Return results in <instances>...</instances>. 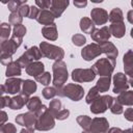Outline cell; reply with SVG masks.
Returning <instances> with one entry per match:
<instances>
[{
    "label": "cell",
    "mask_w": 133,
    "mask_h": 133,
    "mask_svg": "<svg viewBox=\"0 0 133 133\" xmlns=\"http://www.w3.org/2000/svg\"><path fill=\"white\" fill-rule=\"evenodd\" d=\"M36 116L34 129L37 131H49L55 126V118L49 112L46 105H42V107L34 113Z\"/></svg>",
    "instance_id": "obj_1"
},
{
    "label": "cell",
    "mask_w": 133,
    "mask_h": 133,
    "mask_svg": "<svg viewBox=\"0 0 133 133\" xmlns=\"http://www.w3.org/2000/svg\"><path fill=\"white\" fill-rule=\"evenodd\" d=\"M52 71H53V86L57 90H59L64 85V83L69 78L66 63L62 60H56L52 64Z\"/></svg>",
    "instance_id": "obj_2"
},
{
    "label": "cell",
    "mask_w": 133,
    "mask_h": 133,
    "mask_svg": "<svg viewBox=\"0 0 133 133\" xmlns=\"http://www.w3.org/2000/svg\"><path fill=\"white\" fill-rule=\"evenodd\" d=\"M114 68H115V59L105 57L97 60L92 64L91 70L95 72L96 76L99 75L101 77H104V76H111L112 72L114 71Z\"/></svg>",
    "instance_id": "obj_3"
},
{
    "label": "cell",
    "mask_w": 133,
    "mask_h": 133,
    "mask_svg": "<svg viewBox=\"0 0 133 133\" xmlns=\"http://www.w3.org/2000/svg\"><path fill=\"white\" fill-rule=\"evenodd\" d=\"M57 95L60 97H66L72 101H80L84 96V88L75 83H69L57 90Z\"/></svg>",
    "instance_id": "obj_4"
},
{
    "label": "cell",
    "mask_w": 133,
    "mask_h": 133,
    "mask_svg": "<svg viewBox=\"0 0 133 133\" xmlns=\"http://www.w3.org/2000/svg\"><path fill=\"white\" fill-rule=\"evenodd\" d=\"M39 51L42 53V56L49 59H54L55 61L61 60L64 56V51L61 47L52 45L48 42H42L39 44Z\"/></svg>",
    "instance_id": "obj_5"
},
{
    "label": "cell",
    "mask_w": 133,
    "mask_h": 133,
    "mask_svg": "<svg viewBox=\"0 0 133 133\" xmlns=\"http://www.w3.org/2000/svg\"><path fill=\"white\" fill-rule=\"evenodd\" d=\"M113 99L109 95H104V96H99L97 99H95L90 103V111L95 114H100L104 113L108 108H110Z\"/></svg>",
    "instance_id": "obj_6"
},
{
    "label": "cell",
    "mask_w": 133,
    "mask_h": 133,
    "mask_svg": "<svg viewBox=\"0 0 133 133\" xmlns=\"http://www.w3.org/2000/svg\"><path fill=\"white\" fill-rule=\"evenodd\" d=\"M42 58V53L39 51V48H37L36 46L30 47L27 51H25V53H23L19 58H18V63L20 64L21 69L25 68L27 65H29L31 62L33 61H38Z\"/></svg>",
    "instance_id": "obj_7"
},
{
    "label": "cell",
    "mask_w": 133,
    "mask_h": 133,
    "mask_svg": "<svg viewBox=\"0 0 133 133\" xmlns=\"http://www.w3.org/2000/svg\"><path fill=\"white\" fill-rule=\"evenodd\" d=\"M96 78L95 72L89 69H75L72 71V79L77 83L91 82Z\"/></svg>",
    "instance_id": "obj_8"
},
{
    "label": "cell",
    "mask_w": 133,
    "mask_h": 133,
    "mask_svg": "<svg viewBox=\"0 0 133 133\" xmlns=\"http://www.w3.org/2000/svg\"><path fill=\"white\" fill-rule=\"evenodd\" d=\"M109 129V123L105 117H95L91 119L89 129L82 133H106Z\"/></svg>",
    "instance_id": "obj_9"
},
{
    "label": "cell",
    "mask_w": 133,
    "mask_h": 133,
    "mask_svg": "<svg viewBox=\"0 0 133 133\" xmlns=\"http://www.w3.org/2000/svg\"><path fill=\"white\" fill-rule=\"evenodd\" d=\"M22 41H23V38L18 37V36L12 34L9 39H7L3 43H0L1 47H2V50H3V54H7L9 56H12L16 53L17 49L21 46Z\"/></svg>",
    "instance_id": "obj_10"
},
{
    "label": "cell",
    "mask_w": 133,
    "mask_h": 133,
    "mask_svg": "<svg viewBox=\"0 0 133 133\" xmlns=\"http://www.w3.org/2000/svg\"><path fill=\"white\" fill-rule=\"evenodd\" d=\"M102 54L100 45L96 44V43H91L85 47H83V49L81 50V56L84 60L86 61H90L92 59H95L96 57H99Z\"/></svg>",
    "instance_id": "obj_11"
},
{
    "label": "cell",
    "mask_w": 133,
    "mask_h": 133,
    "mask_svg": "<svg viewBox=\"0 0 133 133\" xmlns=\"http://www.w3.org/2000/svg\"><path fill=\"white\" fill-rule=\"evenodd\" d=\"M130 87L129 81L127 79V76L123 73H116L113 76V89L112 91L114 94H121L123 91H126Z\"/></svg>",
    "instance_id": "obj_12"
},
{
    "label": "cell",
    "mask_w": 133,
    "mask_h": 133,
    "mask_svg": "<svg viewBox=\"0 0 133 133\" xmlns=\"http://www.w3.org/2000/svg\"><path fill=\"white\" fill-rule=\"evenodd\" d=\"M23 80L19 77H10L5 80V92L9 95H16L21 91Z\"/></svg>",
    "instance_id": "obj_13"
},
{
    "label": "cell",
    "mask_w": 133,
    "mask_h": 133,
    "mask_svg": "<svg viewBox=\"0 0 133 133\" xmlns=\"http://www.w3.org/2000/svg\"><path fill=\"white\" fill-rule=\"evenodd\" d=\"M91 39L96 42V44L101 45L105 42H107L110 38V32L108 26H103L102 28H95V30L90 33Z\"/></svg>",
    "instance_id": "obj_14"
},
{
    "label": "cell",
    "mask_w": 133,
    "mask_h": 133,
    "mask_svg": "<svg viewBox=\"0 0 133 133\" xmlns=\"http://www.w3.org/2000/svg\"><path fill=\"white\" fill-rule=\"evenodd\" d=\"M16 123L20 126H23L25 128H34L35 125V121H36V116L33 112H25V113H21L19 115L16 116L15 118Z\"/></svg>",
    "instance_id": "obj_15"
},
{
    "label": "cell",
    "mask_w": 133,
    "mask_h": 133,
    "mask_svg": "<svg viewBox=\"0 0 133 133\" xmlns=\"http://www.w3.org/2000/svg\"><path fill=\"white\" fill-rule=\"evenodd\" d=\"M90 17L92 23L96 25H104L108 21V12L104 8L100 7H95L90 11Z\"/></svg>",
    "instance_id": "obj_16"
},
{
    "label": "cell",
    "mask_w": 133,
    "mask_h": 133,
    "mask_svg": "<svg viewBox=\"0 0 133 133\" xmlns=\"http://www.w3.org/2000/svg\"><path fill=\"white\" fill-rule=\"evenodd\" d=\"M29 100V97L22 94V92H19L17 96L10 98L9 100V104H8V108L12 109V110H19L21 108L24 107V105L27 104Z\"/></svg>",
    "instance_id": "obj_17"
},
{
    "label": "cell",
    "mask_w": 133,
    "mask_h": 133,
    "mask_svg": "<svg viewBox=\"0 0 133 133\" xmlns=\"http://www.w3.org/2000/svg\"><path fill=\"white\" fill-rule=\"evenodd\" d=\"M70 2L66 1H61V0H51V6H50V11L53 14L54 18H59L65 10V8L69 6Z\"/></svg>",
    "instance_id": "obj_18"
},
{
    "label": "cell",
    "mask_w": 133,
    "mask_h": 133,
    "mask_svg": "<svg viewBox=\"0 0 133 133\" xmlns=\"http://www.w3.org/2000/svg\"><path fill=\"white\" fill-rule=\"evenodd\" d=\"M25 71H26L27 75L32 76L33 78H35V77L39 76L41 74H43L45 72V65L41 61H33L29 65L26 66Z\"/></svg>",
    "instance_id": "obj_19"
},
{
    "label": "cell",
    "mask_w": 133,
    "mask_h": 133,
    "mask_svg": "<svg viewBox=\"0 0 133 133\" xmlns=\"http://www.w3.org/2000/svg\"><path fill=\"white\" fill-rule=\"evenodd\" d=\"M54 16L53 14L49 10V9H41L37 17H36V21L42 24V25H45V26H48V25H51L54 23Z\"/></svg>",
    "instance_id": "obj_20"
},
{
    "label": "cell",
    "mask_w": 133,
    "mask_h": 133,
    "mask_svg": "<svg viewBox=\"0 0 133 133\" xmlns=\"http://www.w3.org/2000/svg\"><path fill=\"white\" fill-rule=\"evenodd\" d=\"M100 48H101L102 53L106 54L107 57H109V58H114V59H115V58L117 57V55H118V50H117V48H116L111 42H109V41H107V42L101 44V45H100Z\"/></svg>",
    "instance_id": "obj_21"
},
{
    "label": "cell",
    "mask_w": 133,
    "mask_h": 133,
    "mask_svg": "<svg viewBox=\"0 0 133 133\" xmlns=\"http://www.w3.org/2000/svg\"><path fill=\"white\" fill-rule=\"evenodd\" d=\"M123 61H124V69H125L126 75H129V77L132 78L133 76V51L131 49L125 53Z\"/></svg>",
    "instance_id": "obj_22"
},
{
    "label": "cell",
    "mask_w": 133,
    "mask_h": 133,
    "mask_svg": "<svg viewBox=\"0 0 133 133\" xmlns=\"http://www.w3.org/2000/svg\"><path fill=\"white\" fill-rule=\"evenodd\" d=\"M110 35H113L116 38H121L125 35L126 33V26L124 22L119 23H111V25L108 27Z\"/></svg>",
    "instance_id": "obj_23"
},
{
    "label": "cell",
    "mask_w": 133,
    "mask_h": 133,
    "mask_svg": "<svg viewBox=\"0 0 133 133\" xmlns=\"http://www.w3.org/2000/svg\"><path fill=\"white\" fill-rule=\"evenodd\" d=\"M42 34L45 38L49 41H56L58 37V32H57V27L56 24L53 23L48 26H44L42 28Z\"/></svg>",
    "instance_id": "obj_24"
},
{
    "label": "cell",
    "mask_w": 133,
    "mask_h": 133,
    "mask_svg": "<svg viewBox=\"0 0 133 133\" xmlns=\"http://www.w3.org/2000/svg\"><path fill=\"white\" fill-rule=\"evenodd\" d=\"M36 88H37V85H36L35 81H33L31 79H26V80H23L22 88H21L20 92L29 97L30 95H32L33 92L36 91Z\"/></svg>",
    "instance_id": "obj_25"
},
{
    "label": "cell",
    "mask_w": 133,
    "mask_h": 133,
    "mask_svg": "<svg viewBox=\"0 0 133 133\" xmlns=\"http://www.w3.org/2000/svg\"><path fill=\"white\" fill-rule=\"evenodd\" d=\"M116 101L121 105L126 106H132L133 105V91L132 90H126L121 94H118L117 98H115Z\"/></svg>",
    "instance_id": "obj_26"
},
{
    "label": "cell",
    "mask_w": 133,
    "mask_h": 133,
    "mask_svg": "<svg viewBox=\"0 0 133 133\" xmlns=\"http://www.w3.org/2000/svg\"><path fill=\"white\" fill-rule=\"evenodd\" d=\"M21 66L20 64L18 63V61H12L10 62L8 65H6V71H5V75L7 78H10V77H19L21 75Z\"/></svg>",
    "instance_id": "obj_27"
},
{
    "label": "cell",
    "mask_w": 133,
    "mask_h": 133,
    "mask_svg": "<svg viewBox=\"0 0 133 133\" xmlns=\"http://www.w3.org/2000/svg\"><path fill=\"white\" fill-rule=\"evenodd\" d=\"M111 83V76H104L100 77V79L97 81L96 88L98 89L99 92H105L109 89Z\"/></svg>",
    "instance_id": "obj_28"
},
{
    "label": "cell",
    "mask_w": 133,
    "mask_h": 133,
    "mask_svg": "<svg viewBox=\"0 0 133 133\" xmlns=\"http://www.w3.org/2000/svg\"><path fill=\"white\" fill-rule=\"evenodd\" d=\"M79 25H80V29L83 31V33H89L90 34L96 28V26L92 23V21L89 18H86V17H83L80 20V24Z\"/></svg>",
    "instance_id": "obj_29"
},
{
    "label": "cell",
    "mask_w": 133,
    "mask_h": 133,
    "mask_svg": "<svg viewBox=\"0 0 133 133\" xmlns=\"http://www.w3.org/2000/svg\"><path fill=\"white\" fill-rule=\"evenodd\" d=\"M108 20L111 23H119V22H124V15L123 11L119 7H115L113 8L109 15H108Z\"/></svg>",
    "instance_id": "obj_30"
},
{
    "label": "cell",
    "mask_w": 133,
    "mask_h": 133,
    "mask_svg": "<svg viewBox=\"0 0 133 133\" xmlns=\"http://www.w3.org/2000/svg\"><path fill=\"white\" fill-rule=\"evenodd\" d=\"M42 101L38 97H32V98H29L26 106H27V109L30 111V112H33L35 113L41 107H42Z\"/></svg>",
    "instance_id": "obj_31"
},
{
    "label": "cell",
    "mask_w": 133,
    "mask_h": 133,
    "mask_svg": "<svg viewBox=\"0 0 133 133\" xmlns=\"http://www.w3.org/2000/svg\"><path fill=\"white\" fill-rule=\"evenodd\" d=\"M11 27L9 23H1L0 24V43H3L8 39V36L10 35Z\"/></svg>",
    "instance_id": "obj_32"
},
{
    "label": "cell",
    "mask_w": 133,
    "mask_h": 133,
    "mask_svg": "<svg viewBox=\"0 0 133 133\" xmlns=\"http://www.w3.org/2000/svg\"><path fill=\"white\" fill-rule=\"evenodd\" d=\"M61 109H62V103H61L60 100L54 99V100H52V101L50 102V105H49L48 110H49V112H50L54 117H55V115H56Z\"/></svg>",
    "instance_id": "obj_33"
},
{
    "label": "cell",
    "mask_w": 133,
    "mask_h": 133,
    "mask_svg": "<svg viewBox=\"0 0 133 133\" xmlns=\"http://www.w3.org/2000/svg\"><path fill=\"white\" fill-rule=\"evenodd\" d=\"M77 123L79 124V126L83 129V131H87L89 129L90 123H91V118L87 115H79L77 116Z\"/></svg>",
    "instance_id": "obj_34"
},
{
    "label": "cell",
    "mask_w": 133,
    "mask_h": 133,
    "mask_svg": "<svg viewBox=\"0 0 133 133\" xmlns=\"http://www.w3.org/2000/svg\"><path fill=\"white\" fill-rule=\"evenodd\" d=\"M43 97L47 100L53 99L55 96H57V89L54 86H46L43 90H42Z\"/></svg>",
    "instance_id": "obj_35"
},
{
    "label": "cell",
    "mask_w": 133,
    "mask_h": 133,
    "mask_svg": "<svg viewBox=\"0 0 133 133\" xmlns=\"http://www.w3.org/2000/svg\"><path fill=\"white\" fill-rule=\"evenodd\" d=\"M34 79H35V81H37L38 83H41V84L47 86V85H49L50 82H51V75H50L49 72H44L43 74H41L39 76L35 77Z\"/></svg>",
    "instance_id": "obj_36"
},
{
    "label": "cell",
    "mask_w": 133,
    "mask_h": 133,
    "mask_svg": "<svg viewBox=\"0 0 133 133\" xmlns=\"http://www.w3.org/2000/svg\"><path fill=\"white\" fill-rule=\"evenodd\" d=\"M72 43L77 47H81L86 43V37L83 34L76 33V34H74L72 36Z\"/></svg>",
    "instance_id": "obj_37"
},
{
    "label": "cell",
    "mask_w": 133,
    "mask_h": 133,
    "mask_svg": "<svg viewBox=\"0 0 133 133\" xmlns=\"http://www.w3.org/2000/svg\"><path fill=\"white\" fill-rule=\"evenodd\" d=\"M8 21H9V24L10 25H19V24H22V21H23V18L19 15L18 11L16 12H10L9 17H8Z\"/></svg>",
    "instance_id": "obj_38"
},
{
    "label": "cell",
    "mask_w": 133,
    "mask_h": 133,
    "mask_svg": "<svg viewBox=\"0 0 133 133\" xmlns=\"http://www.w3.org/2000/svg\"><path fill=\"white\" fill-rule=\"evenodd\" d=\"M99 96H100V92L98 91V89L96 88V86H94V87H91V88L89 89V91H88V94H87V96H86V98H85V102L90 105V103H91L95 99H97Z\"/></svg>",
    "instance_id": "obj_39"
},
{
    "label": "cell",
    "mask_w": 133,
    "mask_h": 133,
    "mask_svg": "<svg viewBox=\"0 0 133 133\" xmlns=\"http://www.w3.org/2000/svg\"><path fill=\"white\" fill-rule=\"evenodd\" d=\"M0 133H17V128L11 123H5L0 125Z\"/></svg>",
    "instance_id": "obj_40"
},
{
    "label": "cell",
    "mask_w": 133,
    "mask_h": 133,
    "mask_svg": "<svg viewBox=\"0 0 133 133\" xmlns=\"http://www.w3.org/2000/svg\"><path fill=\"white\" fill-rule=\"evenodd\" d=\"M25 3H27V1H26V0H25V1L11 0V1L7 2V7H8V9L10 10V12H16V11H18L19 7H20L22 4H25Z\"/></svg>",
    "instance_id": "obj_41"
},
{
    "label": "cell",
    "mask_w": 133,
    "mask_h": 133,
    "mask_svg": "<svg viewBox=\"0 0 133 133\" xmlns=\"http://www.w3.org/2000/svg\"><path fill=\"white\" fill-rule=\"evenodd\" d=\"M26 27L22 24H19V25H16L14 26V29H12V34L18 36V37H21L23 38V36H25L26 34Z\"/></svg>",
    "instance_id": "obj_42"
},
{
    "label": "cell",
    "mask_w": 133,
    "mask_h": 133,
    "mask_svg": "<svg viewBox=\"0 0 133 133\" xmlns=\"http://www.w3.org/2000/svg\"><path fill=\"white\" fill-rule=\"evenodd\" d=\"M109 109H110V111L113 114H121V113H123V105H121L116 101L115 98L113 99V102H112V104H111V106H110Z\"/></svg>",
    "instance_id": "obj_43"
},
{
    "label": "cell",
    "mask_w": 133,
    "mask_h": 133,
    "mask_svg": "<svg viewBox=\"0 0 133 133\" xmlns=\"http://www.w3.org/2000/svg\"><path fill=\"white\" fill-rule=\"evenodd\" d=\"M35 6L42 9H48L51 6V0H35Z\"/></svg>",
    "instance_id": "obj_44"
},
{
    "label": "cell",
    "mask_w": 133,
    "mask_h": 133,
    "mask_svg": "<svg viewBox=\"0 0 133 133\" xmlns=\"http://www.w3.org/2000/svg\"><path fill=\"white\" fill-rule=\"evenodd\" d=\"M69 115H70V110L62 108V109L55 115L54 118H56V119H58V121H63V119H66V118L69 117Z\"/></svg>",
    "instance_id": "obj_45"
},
{
    "label": "cell",
    "mask_w": 133,
    "mask_h": 133,
    "mask_svg": "<svg viewBox=\"0 0 133 133\" xmlns=\"http://www.w3.org/2000/svg\"><path fill=\"white\" fill-rule=\"evenodd\" d=\"M29 5H27V3H25V4H22L20 7H19V9H18V12H19V15L23 18V17H28V14H29Z\"/></svg>",
    "instance_id": "obj_46"
},
{
    "label": "cell",
    "mask_w": 133,
    "mask_h": 133,
    "mask_svg": "<svg viewBox=\"0 0 133 133\" xmlns=\"http://www.w3.org/2000/svg\"><path fill=\"white\" fill-rule=\"evenodd\" d=\"M39 12V8L36 7L35 5H32L29 7V14H28V18L29 19H36L37 15Z\"/></svg>",
    "instance_id": "obj_47"
},
{
    "label": "cell",
    "mask_w": 133,
    "mask_h": 133,
    "mask_svg": "<svg viewBox=\"0 0 133 133\" xmlns=\"http://www.w3.org/2000/svg\"><path fill=\"white\" fill-rule=\"evenodd\" d=\"M12 56H9L7 54H2L0 56V62L3 64V65H8L10 62H12Z\"/></svg>",
    "instance_id": "obj_48"
},
{
    "label": "cell",
    "mask_w": 133,
    "mask_h": 133,
    "mask_svg": "<svg viewBox=\"0 0 133 133\" xmlns=\"http://www.w3.org/2000/svg\"><path fill=\"white\" fill-rule=\"evenodd\" d=\"M9 100H10V98L8 96L0 97V110H2V108H4V107H8Z\"/></svg>",
    "instance_id": "obj_49"
},
{
    "label": "cell",
    "mask_w": 133,
    "mask_h": 133,
    "mask_svg": "<svg viewBox=\"0 0 133 133\" xmlns=\"http://www.w3.org/2000/svg\"><path fill=\"white\" fill-rule=\"evenodd\" d=\"M125 118L129 122H132L133 121V108H128L127 110H125Z\"/></svg>",
    "instance_id": "obj_50"
},
{
    "label": "cell",
    "mask_w": 133,
    "mask_h": 133,
    "mask_svg": "<svg viewBox=\"0 0 133 133\" xmlns=\"http://www.w3.org/2000/svg\"><path fill=\"white\" fill-rule=\"evenodd\" d=\"M8 119V116H7V113L3 110H0V125H3L7 122Z\"/></svg>",
    "instance_id": "obj_51"
},
{
    "label": "cell",
    "mask_w": 133,
    "mask_h": 133,
    "mask_svg": "<svg viewBox=\"0 0 133 133\" xmlns=\"http://www.w3.org/2000/svg\"><path fill=\"white\" fill-rule=\"evenodd\" d=\"M74 5L78 8H82L87 5V1H83V0L82 1H74Z\"/></svg>",
    "instance_id": "obj_52"
},
{
    "label": "cell",
    "mask_w": 133,
    "mask_h": 133,
    "mask_svg": "<svg viewBox=\"0 0 133 133\" xmlns=\"http://www.w3.org/2000/svg\"><path fill=\"white\" fill-rule=\"evenodd\" d=\"M122 129L121 128H118V127H112V128H110L106 133H122Z\"/></svg>",
    "instance_id": "obj_53"
},
{
    "label": "cell",
    "mask_w": 133,
    "mask_h": 133,
    "mask_svg": "<svg viewBox=\"0 0 133 133\" xmlns=\"http://www.w3.org/2000/svg\"><path fill=\"white\" fill-rule=\"evenodd\" d=\"M34 131H35L34 128H25V129H22L20 133H34Z\"/></svg>",
    "instance_id": "obj_54"
},
{
    "label": "cell",
    "mask_w": 133,
    "mask_h": 133,
    "mask_svg": "<svg viewBox=\"0 0 133 133\" xmlns=\"http://www.w3.org/2000/svg\"><path fill=\"white\" fill-rule=\"evenodd\" d=\"M132 14H133V10H130L128 12V21L130 23H133V20H132Z\"/></svg>",
    "instance_id": "obj_55"
},
{
    "label": "cell",
    "mask_w": 133,
    "mask_h": 133,
    "mask_svg": "<svg viewBox=\"0 0 133 133\" xmlns=\"http://www.w3.org/2000/svg\"><path fill=\"white\" fill-rule=\"evenodd\" d=\"M4 92H5V87H4V85L0 84V97H2V95Z\"/></svg>",
    "instance_id": "obj_56"
},
{
    "label": "cell",
    "mask_w": 133,
    "mask_h": 133,
    "mask_svg": "<svg viewBox=\"0 0 133 133\" xmlns=\"http://www.w3.org/2000/svg\"><path fill=\"white\" fill-rule=\"evenodd\" d=\"M122 133H132V129H127V130H124V131H122Z\"/></svg>",
    "instance_id": "obj_57"
},
{
    "label": "cell",
    "mask_w": 133,
    "mask_h": 133,
    "mask_svg": "<svg viewBox=\"0 0 133 133\" xmlns=\"http://www.w3.org/2000/svg\"><path fill=\"white\" fill-rule=\"evenodd\" d=\"M3 54V50H2V47H1V44H0V56Z\"/></svg>",
    "instance_id": "obj_58"
}]
</instances>
